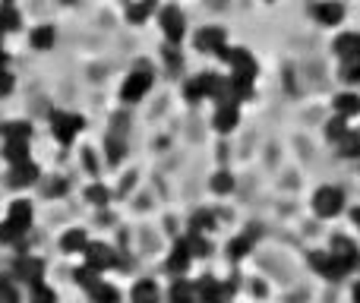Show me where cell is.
I'll return each instance as SVG.
<instances>
[{
    "instance_id": "3957f363",
    "label": "cell",
    "mask_w": 360,
    "mask_h": 303,
    "mask_svg": "<svg viewBox=\"0 0 360 303\" xmlns=\"http://www.w3.org/2000/svg\"><path fill=\"white\" fill-rule=\"evenodd\" d=\"M149 89H152L149 70H133V73L124 79V86H120V101H124V105H136V101L146 98Z\"/></svg>"
},
{
    "instance_id": "44dd1931",
    "label": "cell",
    "mask_w": 360,
    "mask_h": 303,
    "mask_svg": "<svg viewBox=\"0 0 360 303\" xmlns=\"http://www.w3.org/2000/svg\"><path fill=\"white\" fill-rule=\"evenodd\" d=\"M86 247H89V237H86V231H79V228L67 231V234L60 237L63 253H86Z\"/></svg>"
},
{
    "instance_id": "b9f144b4",
    "label": "cell",
    "mask_w": 360,
    "mask_h": 303,
    "mask_svg": "<svg viewBox=\"0 0 360 303\" xmlns=\"http://www.w3.org/2000/svg\"><path fill=\"white\" fill-rule=\"evenodd\" d=\"M351 221H354L357 231H360V205H357V209H351Z\"/></svg>"
},
{
    "instance_id": "277c9868",
    "label": "cell",
    "mask_w": 360,
    "mask_h": 303,
    "mask_svg": "<svg viewBox=\"0 0 360 303\" xmlns=\"http://www.w3.org/2000/svg\"><path fill=\"white\" fill-rule=\"evenodd\" d=\"M82 130V117L79 114H67V111H54L51 114V133H54L57 143L70 146Z\"/></svg>"
},
{
    "instance_id": "4dcf8cb0",
    "label": "cell",
    "mask_w": 360,
    "mask_h": 303,
    "mask_svg": "<svg viewBox=\"0 0 360 303\" xmlns=\"http://www.w3.org/2000/svg\"><path fill=\"white\" fill-rule=\"evenodd\" d=\"M0 303H19V288L13 278L0 275Z\"/></svg>"
},
{
    "instance_id": "9a60e30c",
    "label": "cell",
    "mask_w": 360,
    "mask_h": 303,
    "mask_svg": "<svg viewBox=\"0 0 360 303\" xmlns=\"http://www.w3.org/2000/svg\"><path fill=\"white\" fill-rule=\"evenodd\" d=\"M332 51H335L345 63L357 60V57H360V35H357V32H345V35L335 38V48H332Z\"/></svg>"
},
{
    "instance_id": "603a6c76",
    "label": "cell",
    "mask_w": 360,
    "mask_h": 303,
    "mask_svg": "<svg viewBox=\"0 0 360 303\" xmlns=\"http://www.w3.org/2000/svg\"><path fill=\"white\" fill-rule=\"evenodd\" d=\"M89 297H92V303H120V291L114 285H108L105 278L98 281V285L89 291Z\"/></svg>"
},
{
    "instance_id": "7402d4cb",
    "label": "cell",
    "mask_w": 360,
    "mask_h": 303,
    "mask_svg": "<svg viewBox=\"0 0 360 303\" xmlns=\"http://www.w3.org/2000/svg\"><path fill=\"white\" fill-rule=\"evenodd\" d=\"M335 114H338V117H345V120L357 117V114H360V98L354 92H342L335 98Z\"/></svg>"
},
{
    "instance_id": "8992f818",
    "label": "cell",
    "mask_w": 360,
    "mask_h": 303,
    "mask_svg": "<svg viewBox=\"0 0 360 303\" xmlns=\"http://www.w3.org/2000/svg\"><path fill=\"white\" fill-rule=\"evenodd\" d=\"M158 22H162V32H165V38H168V44H180V38H184V32H186V19H184V13H180V6H165Z\"/></svg>"
},
{
    "instance_id": "ab89813d",
    "label": "cell",
    "mask_w": 360,
    "mask_h": 303,
    "mask_svg": "<svg viewBox=\"0 0 360 303\" xmlns=\"http://www.w3.org/2000/svg\"><path fill=\"white\" fill-rule=\"evenodd\" d=\"M13 86H16L13 73H10V70H0V98H4V95H10V92H13Z\"/></svg>"
},
{
    "instance_id": "7c38bea8",
    "label": "cell",
    "mask_w": 360,
    "mask_h": 303,
    "mask_svg": "<svg viewBox=\"0 0 360 303\" xmlns=\"http://www.w3.org/2000/svg\"><path fill=\"white\" fill-rule=\"evenodd\" d=\"M212 124H215L218 133H231L237 124H240V111H237V105H231V101L218 105V111H215V117H212Z\"/></svg>"
},
{
    "instance_id": "6da1fadb",
    "label": "cell",
    "mask_w": 360,
    "mask_h": 303,
    "mask_svg": "<svg viewBox=\"0 0 360 303\" xmlns=\"http://www.w3.org/2000/svg\"><path fill=\"white\" fill-rule=\"evenodd\" d=\"M342 209H345V193L338 186H319L313 193V212L319 218H335L342 215Z\"/></svg>"
},
{
    "instance_id": "bcb514c9",
    "label": "cell",
    "mask_w": 360,
    "mask_h": 303,
    "mask_svg": "<svg viewBox=\"0 0 360 303\" xmlns=\"http://www.w3.org/2000/svg\"><path fill=\"white\" fill-rule=\"evenodd\" d=\"M0 38H4V25H0Z\"/></svg>"
},
{
    "instance_id": "7a4b0ae2",
    "label": "cell",
    "mask_w": 360,
    "mask_h": 303,
    "mask_svg": "<svg viewBox=\"0 0 360 303\" xmlns=\"http://www.w3.org/2000/svg\"><path fill=\"white\" fill-rule=\"evenodd\" d=\"M218 57L228 63L234 76H243V79H253V82H256V60H253V54H250V51H243V48H228V44H224V48L218 51Z\"/></svg>"
},
{
    "instance_id": "2e32d148",
    "label": "cell",
    "mask_w": 360,
    "mask_h": 303,
    "mask_svg": "<svg viewBox=\"0 0 360 303\" xmlns=\"http://www.w3.org/2000/svg\"><path fill=\"white\" fill-rule=\"evenodd\" d=\"M332 256H338L342 262H348L351 269L360 266V253H357V247L348 240V237H332V250H329Z\"/></svg>"
},
{
    "instance_id": "ba28073f",
    "label": "cell",
    "mask_w": 360,
    "mask_h": 303,
    "mask_svg": "<svg viewBox=\"0 0 360 303\" xmlns=\"http://www.w3.org/2000/svg\"><path fill=\"white\" fill-rule=\"evenodd\" d=\"M86 266L98 269V272L114 269V266H117V253H114L108 243H89V247H86Z\"/></svg>"
},
{
    "instance_id": "9c48e42d",
    "label": "cell",
    "mask_w": 360,
    "mask_h": 303,
    "mask_svg": "<svg viewBox=\"0 0 360 303\" xmlns=\"http://www.w3.org/2000/svg\"><path fill=\"white\" fill-rule=\"evenodd\" d=\"M313 16H316L319 25H342L345 6L338 4V0H319V4L313 6Z\"/></svg>"
},
{
    "instance_id": "cb8c5ba5",
    "label": "cell",
    "mask_w": 360,
    "mask_h": 303,
    "mask_svg": "<svg viewBox=\"0 0 360 303\" xmlns=\"http://www.w3.org/2000/svg\"><path fill=\"white\" fill-rule=\"evenodd\" d=\"M152 10H155V0H136V4L127 6V19L130 22H146Z\"/></svg>"
},
{
    "instance_id": "f35d334b",
    "label": "cell",
    "mask_w": 360,
    "mask_h": 303,
    "mask_svg": "<svg viewBox=\"0 0 360 303\" xmlns=\"http://www.w3.org/2000/svg\"><path fill=\"white\" fill-rule=\"evenodd\" d=\"M124 158V143H120V139H108V161H111V165H117V161Z\"/></svg>"
},
{
    "instance_id": "8d00e7d4",
    "label": "cell",
    "mask_w": 360,
    "mask_h": 303,
    "mask_svg": "<svg viewBox=\"0 0 360 303\" xmlns=\"http://www.w3.org/2000/svg\"><path fill=\"white\" fill-rule=\"evenodd\" d=\"M86 199L92 205H105L108 202V190L101 183H95V186H89V190H86Z\"/></svg>"
},
{
    "instance_id": "e0dca14e",
    "label": "cell",
    "mask_w": 360,
    "mask_h": 303,
    "mask_svg": "<svg viewBox=\"0 0 360 303\" xmlns=\"http://www.w3.org/2000/svg\"><path fill=\"white\" fill-rule=\"evenodd\" d=\"M0 136H4V143H29L32 127L22 124V120H10V124L0 127Z\"/></svg>"
},
{
    "instance_id": "7dc6e473",
    "label": "cell",
    "mask_w": 360,
    "mask_h": 303,
    "mask_svg": "<svg viewBox=\"0 0 360 303\" xmlns=\"http://www.w3.org/2000/svg\"><path fill=\"white\" fill-rule=\"evenodd\" d=\"M269 4H272V0H269Z\"/></svg>"
},
{
    "instance_id": "5b68a950",
    "label": "cell",
    "mask_w": 360,
    "mask_h": 303,
    "mask_svg": "<svg viewBox=\"0 0 360 303\" xmlns=\"http://www.w3.org/2000/svg\"><path fill=\"white\" fill-rule=\"evenodd\" d=\"M310 266L316 269L323 278H329V281H338V278H345V275L351 272L348 262H342L338 256L326 253V250H313V253H310Z\"/></svg>"
},
{
    "instance_id": "f1b7e54d",
    "label": "cell",
    "mask_w": 360,
    "mask_h": 303,
    "mask_svg": "<svg viewBox=\"0 0 360 303\" xmlns=\"http://www.w3.org/2000/svg\"><path fill=\"white\" fill-rule=\"evenodd\" d=\"M0 25H4V32H16L19 25H22V19H19V13L13 10V4L0 6Z\"/></svg>"
},
{
    "instance_id": "f546056e",
    "label": "cell",
    "mask_w": 360,
    "mask_h": 303,
    "mask_svg": "<svg viewBox=\"0 0 360 303\" xmlns=\"http://www.w3.org/2000/svg\"><path fill=\"white\" fill-rule=\"evenodd\" d=\"M326 136L332 139V143H342L345 136H348V124H345V117H332L329 124H326Z\"/></svg>"
},
{
    "instance_id": "7bdbcfd3",
    "label": "cell",
    "mask_w": 360,
    "mask_h": 303,
    "mask_svg": "<svg viewBox=\"0 0 360 303\" xmlns=\"http://www.w3.org/2000/svg\"><path fill=\"white\" fill-rule=\"evenodd\" d=\"M351 297H354V303H360V281L354 285V291H351Z\"/></svg>"
},
{
    "instance_id": "ac0fdd59",
    "label": "cell",
    "mask_w": 360,
    "mask_h": 303,
    "mask_svg": "<svg viewBox=\"0 0 360 303\" xmlns=\"http://www.w3.org/2000/svg\"><path fill=\"white\" fill-rule=\"evenodd\" d=\"M29 41H32V48H35V51H51V48H54V41H57L54 25H35V29H32V35H29Z\"/></svg>"
},
{
    "instance_id": "52a82bcc",
    "label": "cell",
    "mask_w": 360,
    "mask_h": 303,
    "mask_svg": "<svg viewBox=\"0 0 360 303\" xmlns=\"http://www.w3.org/2000/svg\"><path fill=\"white\" fill-rule=\"evenodd\" d=\"M13 278H19L22 285H29V288L44 285V262L35 259V256H22V259H16Z\"/></svg>"
},
{
    "instance_id": "d6986e66",
    "label": "cell",
    "mask_w": 360,
    "mask_h": 303,
    "mask_svg": "<svg viewBox=\"0 0 360 303\" xmlns=\"http://www.w3.org/2000/svg\"><path fill=\"white\" fill-rule=\"evenodd\" d=\"M162 300V291H158V285L152 278H143L136 281V288H133V303H158Z\"/></svg>"
},
{
    "instance_id": "4316f807",
    "label": "cell",
    "mask_w": 360,
    "mask_h": 303,
    "mask_svg": "<svg viewBox=\"0 0 360 303\" xmlns=\"http://www.w3.org/2000/svg\"><path fill=\"white\" fill-rule=\"evenodd\" d=\"M98 269H92V266H82V269H76V272H73V278H76V285H82V288H86V291H92V288L95 285H98Z\"/></svg>"
},
{
    "instance_id": "1f68e13d",
    "label": "cell",
    "mask_w": 360,
    "mask_h": 303,
    "mask_svg": "<svg viewBox=\"0 0 360 303\" xmlns=\"http://www.w3.org/2000/svg\"><path fill=\"white\" fill-rule=\"evenodd\" d=\"M22 231L16 228V224H10V221H0V243H6V247H13V243H19L22 240Z\"/></svg>"
},
{
    "instance_id": "83f0119b",
    "label": "cell",
    "mask_w": 360,
    "mask_h": 303,
    "mask_svg": "<svg viewBox=\"0 0 360 303\" xmlns=\"http://www.w3.org/2000/svg\"><path fill=\"white\" fill-rule=\"evenodd\" d=\"M338 152H342L345 158H357V155H360V133L357 130H348V136L338 143Z\"/></svg>"
},
{
    "instance_id": "30bf717a",
    "label": "cell",
    "mask_w": 360,
    "mask_h": 303,
    "mask_svg": "<svg viewBox=\"0 0 360 303\" xmlns=\"http://www.w3.org/2000/svg\"><path fill=\"white\" fill-rule=\"evenodd\" d=\"M221 48H224V32L218 25H205L196 35V51H202V54H218Z\"/></svg>"
},
{
    "instance_id": "74e56055",
    "label": "cell",
    "mask_w": 360,
    "mask_h": 303,
    "mask_svg": "<svg viewBox=\"0 0 360 303\" xmlns=\"http://www.w3.org/2000/svg\"><path fill=\"white\" fill-rule=\"evenodd\" d=\"M342 79L345 82H360V60H348L342 67Z\"/></svg>"
},
{
    "instance_id": "f6af8a7d",
    "label": "cell",
    "mask_w": 360,
    "mask_h": 303,
    "mask_svg": "<svg viewBox=\"0 0 360 303\" xmlns=\"http://www.w3.org/2000/svg\"><path fill=\"white\" fill-rule=\"evenodd\" d=\"M60 4H76V0H60Z\"/></svg>"
},
{
    "instance_id": "4fadbf2b",
    "label": "cell",
    "mask_w": 360,
    "mask_h": 303,
    "mask_svg": "<svg viewBox=\"0 0 360 303\" xmlns=\"http://www.w3.org/2000/svg\"><path fill=\"white\" fill-rule=\"evenodd\" d=\"M32 218H35V212H32V202H25V199H16V202L10 205V212H6V221L16 224L22 234L32 228Z\"/></svg>"
},
{
    "instance_id": "836d02e7",
    "label": "cell",
    "mask_w": 360,
    "mask_h": 303,
    "mask_svg": "<svg viewBox=\"0 0 360 303\" xmlns=\"http://www.w3.org/2000/svg\"><path fill=\"white\" fill-rule=\"evenodd\" d=\"M212 190L215 193H231L234 190V177H231L228 171H218L215 177H212Z\"/></svg>"
},
{
    "instance_id": "d6a6232c",
    "label": "cell",
    "mask_w": 360,
    "mask_h": 303,
    "mask_svg": "<svg viewBox=\"0 0 360 303\" xmlns=\"http://www.w3.org/2000/svg\"><path fill=\"white\" fill-rule=\"evenodd\" d=\"M29 303H57V294L48 285H35L29 288Z\"/></svg>"
},
{
    "instance_id": "484cf974",
    "label": "cell",
    "mask_w": 360,
    "mask_h": 303,
    "mask_svg": "<svg viewBox=\"0 0 360 303\" xmlns=\"http://www.w3.org/2000/svg\"><path fill=\"white\" fill-rule=\"evenodd\" d=\"M190 228H193V234H209V231H215V215H212V212H202V209H199L196 215H193Z\"/></svg>"
},
{
    "instance_id": "8fae6325",
    "label": "cell",
    "mask_w": 360,
    "mask_h": 303,
    "mask_svg": "<svg viewBox=\"0 0 360 303\" xmlns=\"http://www.w3.org/2000/svg\"><path fill=\"white\" fill-rule=\"evenodd\" d=\"M41 177L35 161H22V165H10V186H32L35 180Z\"/></svg>"
},
{
    "instance_id": "e575fe53",
    "label": "cell",
    "mask_w": 360,
    "mask_h": 303,
    "mask_svg": "<svg viewBox=\"0 0 360 303\" xmlns=\"http://www.w3.org/2000/svg\"><path fill=\"white\" fill-rule=\"evenodd\" d=\"M250 237H237V240H231L228 243V256L231 259H243V256H247V250H250Z\"/></svg>"
},
{
    "instance_id": "d590c367",
    "label": "cell",
    "mask_w": 360,
    "mask_h": 303,
    "mask_svg": "<svg viewBox=\"0 0 360 303\" xmlns=\"http://www.w3.org/2000/svg\"><path fill=\"white\" fill-rule=\"evenodd\" d=\"M165 60H168V70H171V73H177V70L184 67V57H180L177 44H165Z\"/></svg>"
},
{
    "instance_id": "ffe728a7",
    "label": "cell",
    "mask_w": 360,
    "mask_h": 303,
    "mask_svg": "<svg viewBox=\"0 0 360 303\" xmlns=\"http://www.w3.org/2000/svg\"><path fill=\"white\" fill-rule=\"evenodd\" d=\"M168 300H171V303H199L196 285H190V281L177 278L174 285H171V291H168Z\"/></svg>"
},
{
    "instance_id": "60d3db41",
    "label": "cell",
    "mask_w": 360,
    "mask_h": 303,
    "mask_svg": "<svg viewBox=\"0 0 360 303\" xmlns=\"http://www.w3.org/2000/svg\"><path fill=\"white\" fill-rule=\"evenodd\" d=\"M44 193H48V196H63V193H67V183H63V180H54V183H44Z\"/></svg>"
},
{
    "instance_id": "5bb4252c",
    "label": "cell",
    "mask_w": 360,
    "mask_h": 303,
    "mask_svg": "<svg viewBox=\"0 0 360 303\" xmlns=\"http://www.w3.org/2000/svg\"><path fill=\"white\" fill-rule=\"evenodd\" d=\"M190 262H193L190 243H186V240H177L174 250H171V256H168V272H171V275H184L186 269H190Z\"/></svg>"
},
{
    "instance_id": "ee69618b",
    "label": "cell",
    "mask_w": 360,
    "mask_h": 303,
    "mask_svg": "<svg viewBox=\"0 0 360 303\" xmlns=\"http://www.w3.org/2000/svg\"><path fill=\"white\" fill-rule=\"evenodd\" d=\"M0 70H6V54H4V48H0Z\"/></svg>"
},
{
    "instance_id": "d4e9b609",
    "label": "cell",
    "mask_w": 360,
    "mask_h": 303,
    "mask_svg": "<svg viewBox=\"0 0 360 303\" xmlns=\"http://www.w3.org/2000/svg\"><path fill=\"white\" fill-rule=\"evenodd\" d=\"M4 158L10 161V165L29 161V143H4Z\"/></svg>"
}]
</instances>
